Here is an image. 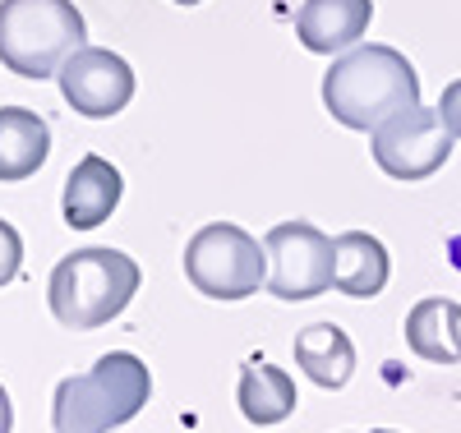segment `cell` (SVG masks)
I'll use <instances>...</instances> for the list:
<instances>
[{"label":"cell","mask_w":461,"mask_h":433,"mask_svg":"<svg viewBox=\"0 0 461 433\" xmlns=\"http://www.w3.org/2000/svg\"><path fill=\"white\" fill-rule=\"evenodd\" d=\"M323 106L337 125L374 134L397 111L420 106V74L397 47H351L323 74Z\"/></svg>","instance_id":"1"},{"label":"cell","mask_w":461,"mask_h":433,"mask_svg":"<svg viewBox=\"0 0 461 433\" xmlns=\"http://www.w3.org/2000/svg\"><path fill=\"white\" fill-rule=\"evenodd\" d=\"M143 272L130 254L106 249V245H88L74 249L51 267L47 282V304L56 313V323L69 332H93L102 323H111L115 313H125V304L139 295Z\"/></svg>","instance_id":"2"},{"label":"cell","mask_w":461,"mask_h":433,"mask_svg":"<svg viewBox=\"0 0 461 433\" xmlns=\"http://www.w3.org/2000/svg\"><path fill=\"white\" fill-rule=\"evenodd\" d=\"M152 397V374L130 350H111L88 374L60 378L51 424L56 433H111L130 424Z\"/></svg>","instance_id":"3"},{"label":"cell","mask_w":461,"mask_h":433,"mask_svg":"<svg viewBox=\"0 0 461 433\" xmlns=\"http://www.w3.org/2000/svg\"><path fill=\"white\" fill-rule=\"evenodd\" d=\"M74 0H0V65L19 78H47L88 47Z\"/></svg>","instance_id":"4"},{"label":"cell","mask_w":461,"mask_h":433,"mask_svg":"<svg viewBox=\"0 0 461 433\" xmlns=\"http://www.w3.org/2000/svg\"><path fill=\"white\" fill-rule=\"evenodd\" d=\"M185 277L208 300H245L267 282V249L236 221H208L185 245Z\"/></svg>","instance_id":"5"},{"label":"cell","mask_w":461,"mask_h":433,"mask_svg":"<svg viewBox=\"0 0 461 433\" xmlns=\"http://www.w3.org/2000/svg\"><path fill=\"white\" fill-rule=\"evenodd\" d=\"M267 249V291L277 300H314L332 291L337 249L332 235H323L314 221H277L263 235Z\"/></svg>","instance_id":"6"},{"label":"cell","mask_w":461,"mask_h":433,"mask_svg":"<svg viewBox=\"0 0 461 433\" xmlns=\"http://www.w3.org/2000/svg\"><path fill=\"white\" fill-rule=\"evenodd\" d=\"M374 162L383 176H393L402 185L429 180L434 171H443V162L452 157V130L443 125L438 106H411L397 111L393 121H383L374 130Z\"/></svg>","instance_id":"7"},{"label":"cell","mask_w":461,"mask_h":433,"mask_svg":"<svg viewBox=\"0 0 461 433\" xmlns=\"http://www.w3.org/2000/svg\"><path fill=\"white\" fill-rule=\"evenodd\" d=\"M60 97L88 115V121H111L121 115L134 97V69L125 56H115L106 47H79L60 65Z\"/></svg>","instance_id":"8"},{"label":"cell","mask_w":461,"mask_h":433,"mask_svg":"<svg viewBox=\"0 0 461 433\" xmlns=\"http://www.w3.org/2000/svg\"><path fill=\"white\" fill-rule=\"evenodd\" d=\"M369 19H374V0H304L295 14V37L304 42V51L337 56L360 47Z\"/></svg>","instance_id":"9"},{"label":"cell","mask_w":461,"mask_h":433,"mask_svg":"<svg viewBox=\"0 0 461 433\" xmlns=\"http://www.w3.org/2000/svg\"><path fill=\"white\" fill-rule=\"evenodd\" d=\"M121 194H125V180L106 157H97V152L79 157V167L65 176V199H60L65 226H74V230L102 226L115 212V203H121Z\"/></svg>","instance_id":"10"},{"label":"cell","mask_w":461,"mask_h":433,"mask_svg":"<svg viewBox=\"0 0 461 433\" xmlns=\"http://www.w3.org/2000/svg\"><path fill=\"white\" fill-rule=\"evenodd\" d=\"M332 249H337L332 286L341 295H351V300L383 295V286H388V277H393V258H388V249H383L378 235H369V230H341L332 240Z\"/></svg>","instance_id":"11"},{"label":"cell","mask_w":461,"mask_h":433,"mask_svg":"<svg viewBox=\"0 0 461 433\" xmlns=\"http://www.w3.org/2000/svg\"><path fill=\"white\" fill-rule=\"evenodd\" d=\"M51 152V125L28 106H0V185H19L42 171Z\"/></svg>","instance_id":"12"},{"label":"cell","mask_w":461,"mask_h":433,"mask_svg":"<svg viewBox=\"0 0 461 433\" xmlns=\"http://www.w3.org/2000/svg\"><path fill=\"white\" fill-rule=\"evenodd\" d=\"M406 346L429 365H461V304L425 295L406 313Z\"/></svg>","instance_id":"13"},{"label":"cell","mask_w":461,"mask_h":433,"mask_svg":"<svg viewBox=\"0 0 461 433\" xmlns=\"http://www.w3.org/2000/svg\"><path fill=\"white\" fill-rule=\"evenodd\" d=\"M295 365L310 374L319 387H346L356 374V346L337 323H310L295 332Z\"/></svg>","instance_id":"14"},{"label":"cell","mask_w":461,"mask_h":433,"mask_svg":"<svg viewBox=\"0 0 461 433\" xmlns=\"http://www.w3.org/2000/svg\"><path fill=\"white\" fill-rule=\"evenodd\" d=\"M300 406L295 397V378L277 365H245L240 374V415L258 428L282 424L291 410Z\"/></svg>","instance_id":"15"},{"label":"cell","mask_w":461,"mask_h":433,"mask_svg":"<svg viewBox=\"0 0 461 433\" xmlns=\"http://www.w3.org/2000/svg\"><path fill=\"white\" fill-rule=\"evenodd\" d=\"M19 267H23V240H19V230L0 217V286H10L19 277Z\"/></svg>","instance_id":"16"},{"label":"cell","mask_w":461,"mask_h":433,"mask_svg":"<svg viewBox=\"0 0 461 433\" xmlns=\"http://www.w3.org/2000/svg\"><path fill=\"white\" fill-rule=\"evenodd\" d=\"M438 115H443V125L452 130V139H461V78H452V84L443 88V97H438Z\"/></svg>","instance_id":"17"},{"label":"cell","mask_w":461,"mask_h":433,"mask_svg":"<svg viewBox=\"0 0 461 433\" xmlns=\"http://www.w3.org/2000/svg\"><path fill=\"white\" fill-rule=\"evenodd\" d=\"M14 428V406H10V392L0 387V433H10Z\"/></svg>","instance_id":"18"},{"label":"cell","mask_w":461,"mask_h":433,"mask_svg":"<svg viewBox=\"0 0 461 433\" xmlns=\"http://www.w3.org/2000/svg\"><path fill=\"white\" fill-rule=\"evenodd\" d=\"M176 5H199V0H176Z\"/></svg>","instance_id":"19"},{"label":"cell","mask_w":461,"mask_h":433,"mask_svg":"<svg viewBox=\"0 0 461 433\" xmlns=\"http://www.w3.org/2000/svg\"><path fill=\"white\" fill-rule=\"evenodd\" d=\"M369 433H397V428H369Z\"/></svg>","instance_id":"20"}]
</instances>
